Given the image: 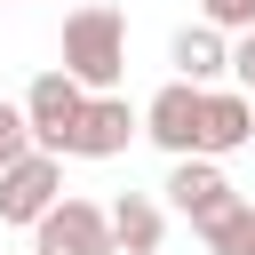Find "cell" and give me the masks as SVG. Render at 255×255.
Masks as SVG:
<instances>
[{
	"instance_id": "14",
	"label": "cell",
	"mask_w": 255,
	"mask_h": 255,
	"mask_svg": "<svg viewBox=\"0 0 255 255\" xmlns=\"http://www.w3.org/2000/svg\"><path fill=\"white\" fill-rule=\"evenodd\" d=\"M231 72H239V80H247V96H255V32H247V40H231Z\"/></svg>"
},
{
	"instance_id": "8",
	"label": "cell",
	"mask_w": 255,
	"mask_h": 255,
	"mask_svg": "<svg viewBox=\"0 0 255 255\" xmlns=\"http://www.w3.org/2000/svg\"><path fill=\"white\" fill-rule=\"evenodd\" d=\"M159 231H167L159 199H143V191L112 199V255H159Z\"/></svg>"
},
{
	"instance_id": "13",
	"label": "cell",
	"mask_w": 255,
	"mask_h": 255,
	"mask_svg": "<svg viewBox=\"0 0 255 255\" xmlns=\"http://www.w3.org/2000/svg\"><path fill=\"white\" fill-rule=\"evenodd\" d=\"M199 24H215L223 40H247L255 32V0H199Z\"/></svg>"
},
{
	"instance_id": "1",
	"label": "cell",
	"mask_w": 255,
	"mask_h": 255,
	"mask_svg": "<svg viewBox=\"0 0 255 255\" xmlns=\"http://www.w3.org/2000/svg\"><path fill=\"white\" fill-rule=\"evenodd\" d=\"M64 72L88 88V96H120V72H128V16L88 0L64 16Z\"/></svg>"
},
{
	"instance_id": "3",
	"label": "cell",
	"mask_w": 255,
	"mask_h": 255,
	"mask_svg": "<svg viewBox=\"0 0 255 255\" xmlns=\"http://www.w3.org/2000/svg\"><path fill=\"white\" fill-rule=\"evenodd\" d=\"M56 207H64V159H56V151H32V159L0 167V223L40 231Z\"/></svg>"
},
{
	"instance_id": "5",
	"label": "cell",
	"mask_w": 255,
	"mask_h": 255,
	"mask_svg": "<svg viewBox=\"0 0 255 255\" xmlns=\"http://www.w3.org/2000/svg\"><path fill=\"white\" fill-rule=\"evenodd\" d=\"M135 135H143V112H135L128 96H88L80 135H72V159H120Z\"/></svg>"
},
{
	"instance_id": "6",
	"label": "cell",
	"mask_w": 255,
	"mask_h": 255,
	"mask_svg": "<svg viewBox=\"0 0 255 255\" xmlns=\"http://www.w3.org/2000/svg\"><path fill=\"white\" fill-rule=\"evenodd\" d=\"M40 255H112V207L64 191V207L40 223Z\"/></svg>"
},
{
	"instance_id": "10",
	"label": "cell",
	"mask_w": 255,
	"mask_h": 255,
	"mask_svg": "<svg viewBox=\"0 0 255 255\" xmlns=\"http://www.w3.org/2000/svg\"><path fill=\"white\" fill-rule=\"evenodd\" d=\"M239 143H255V96L207 88V159H223V151H239Z\"/></svg>"
},
{
	"instance_id": "9",
	"label": "cell",
	"mask_w": 255,
	"mask_h": 255,
	"mask_svg": "<svg viewBox=\"0 0 255 255\" xmlns=\"http://www.w3.org/2000/svg\"><path fill=\"white\" fill-rule=\"evenodd\" d=\"M167 56H175V80H191V88H207L215 72H231V40H223L215 24H183Z\"/></svg>"
},
{
	"instance_id": "2",
	"label": "cell",
	"mask_w": 255,
	"mask_h": 255,
	"mask_svg": "<svg viewBox=\"0 0 255 255\" xmlns=\"http://www.w3.org/2000/svg\"><path fill=\"white\" fill-rule=\"evenodd\" d=\"M143 135L175 159H207V88L191 80H167L151 104H143Z\"/></svg>"
},
{
	"instance_id": "4",
	"label": "cell",
	"mask_w": 255,
	"mask_h": 255,
	"mask_svg": "<svg viewBox=\"0 0 255 255\" xmlns=\"http://www.w3.org/2000/svg\"><path fill=\"white\" fill-rule=\"evenodd\" d=\"M80 112H88V88L56 64V72H40L32 88H24V120H32V143L40 151H72V135H80Z\"/></svg>"
},
{
	"instance_id": "11",
	"label": "cell",
	"mask_w": 255,
	"mask_h": 255,
	"mask_svg": "<svg viewBox=\"0 0 255 255\" xmlns=\"http://www.w3.org/2000/svg\"><path fill=\"white\" fill-rule=\"evenodd\" d=\"M199 247L207 255H255V199H231L215 223H199Z\"/></svg>"
},
{
	"instance_id": "12",
	"label": "cell",
	"mask_w": 255,
	"mask_h": 255,
	"mask_svg": "<svg viewBox=\"0 0 255 255\" xmlns=\"http://www.w3.org/2000/svg\"><path fill=\"white\" fill-rule=\"evenodd\" d=\"M40 143H32V120H24V104H8L0 96V167H16V159H32Z\"/></svg>"
},
{
	"instance_id": "7",
	"label": "cell",
	"mask_w": 255,
	"mask_h": 255,
	"mask_svg": "<svg viewBox=\"0 0 255 255\" xmlns=\"http://www.w3.org/2000/svg\"><path fill=\"white\" fill-rule=\"evenodd\" d=\"M167 207L191 215V231H199V223H215V215L231 207V175H223L215 159H175V175H167Z\"/></svg>"
}]
</instances>
